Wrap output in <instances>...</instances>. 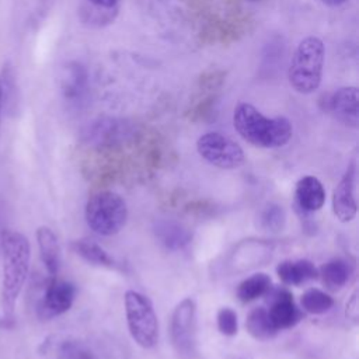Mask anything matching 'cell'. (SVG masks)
<instances>
[{"instance_id": "cell-1", "label": "cell", "mask_w": 359, "mask_h": 359, "mask_svg": "<svg viewBox=\"0 0 359 359\" xmlns=\"http://www.w3.org/2000/svg\"><path fill=\"white\" fill-rule=\"evenodd\" d=\"M0 248L3 261L0 293L3 318L11 321L17 300L28 278L31 245L22 233L4 229L0 233Z\"/></svg>"}, {"instance_id": "cell-2", "label": "cell", "mask_w": 359, "mask_h": 359, "mask_svg": "<svg viewBox=\"0 0 359 359\" xmlns=\"http://www.w3.org/2000/svg\"><path fill=\"white\" fill-rule=\"evenodd\" d=\"M233 125L244 140L261 149L282 147L289 143L293 135V126L287 118H268L248 102L236 105Z\"/></svg>"}, {"instance_id": "cell-3", "label": "cell", "mask_w": 359, "mask_h": 359, "mask_svg": "<svg viewBox=\"0 0 359 359\" xmlns=\"http://www.w3.org/2000/svg\"><path fill=\"white\" fill-rule=\"evenodd\" d=\"M325 48L320 38L306 36L296 46L287 69V79L292 88L299 94H311L323 77Z\"/></svg>"}, {"instance_id": "cell-4", "label": "cell", "mask_w": 359, "mask_h": 359, "mask_svg": "<svg viewBox=\"0 0 359 359\" xmlns=\"http://www.w3.org/2000/svg\"><path fill=\"white\" fill-rule=\"evenodd\" d=\"M88 227L100 236H112L121 231L128 219V206L121 195L112 191L93 194L84 210Z\"/></svg>"}, {"instance_id": "cell-5", "label": "cell", "mask_w": 359, "mask_h": 359, "mask_svg": "<svg viewBox=\"0 0 359 359\" xmlns=\"http://www.w3.org/2000/svg\"><path fill=\"white\" fill-rule=\"evenodd\" d=\"M125 313L133 341L144 349L153 348L158 341V321L150 299L136 290H126Z\"/></svg>"}, {"instance_id": "cell-6", "label": "cell", "mask_w": 359, "mask_h": 359, "mask_svg": "<svg viewBox=\"0 0 359 359\" xmlns=\"http://www.w3.org/2000/svg\"><path fill=\"white\" fill-rule=\"evenodd\" d=\"M171 342L182 359L196 356V304L192 297L181 300L171 316L170 323Z\"/></svg>"}, {"instance_id": "cell-7", "label": "cell", "mask_w": 359, "mask_h": 359, "mask_svg": "<svg viewBox=\"0 0 359 359\" xmlns=\"http://www.w3.org/2000/svg\"><path fill=\"white\" fill-rule=\"evenodd\" d=\"M196 150L209 164L223 170L237 168L245 158L241 146L219 132H208L199 136Z\"/></svg>"}, {"instance_id": "cell-8", "label": "cell", "mask_w": 359, "mask_h": 359, "mask_svg": "<svg viewBox=\"0 0 359 359\" xmlns=\"http://www.w3.org/2000/svg\"><path fill=\"white\" fill-rule=\"evenodd\" d=\"M264 296L269 320L278 331L292 328L303 318V311L296 306L293 294L287 289L269 286Z\"/></svg>"}, {"instance_id": "cell-9", "label": "cell", "mask_w": 359, "mask_h": 359, "mask_svg": "<svg viewBox=\"0 0 359 359\" xmlns=\"http://www.w3.org/2000/svg\"><path fill=\"white\" fill-rule=\"evenodd\" d=\"M321 108L341 123L358 128L359 123V97L355 86H346L334 93L323 95Z\"/></svg>"}, {"instance_id": "cell-10", "label": "cell", "mask_w": 359, "mask_h": 359, "mask_svg": "<svg viewBox=\"0 0 359 359\" xmlns=\"http://www.w3.org/2000/svg\"><path fill=\"white\" fill-rule=\"evenodd\" d=\"M76 297V286L67 280L52 278L46 285L43 294L36 306V314L41 320H50L66 313Z\"/></svg>"}, {"instance_id": "cell-11", "label": "cell", "mask_w": 359, "mask_h": 359, "mask_svg": "<svg viewBox=\"0 0 359 359\" xmlns=\"http://www.w3.org/2000/svg\"><path fill=\"white\" fill-rule=\"evenodd\" d=\"M355 182L356 163L352 160L332 194V210L335 217L342 223H348L356 216L358 205L355 198Z\"/></svg>"}, {"instance_id": "cell-12", "label": "cell", "mask_w": 359, "mask_h": 359, "mask_svg": "<svg viewBox=\"0 0 359 359\" xmlns=\"http://www.w3.org/2000/svg\"><path fill=\"white\" fill-rule=\"evenodd\" d=\"M129 136H130L129 125L112 118H102V119L94 121L83 132L84 142L98 147L118 144L125 139H128Z\"/></svg>"}, {"instance_id": "cell-13", "label": "cell", "mask_w": 359, "mask_h": 359, "mask_svg": "<svg viewBox=\"0 0 359 359\" xmlns=\"http://www.w3.org/2000/svg\"><path fill=\"white\" fill-rule=\"evenodd\" d=\"M88 90V72L80 62L72 60L65 65L60 76V93L66 102L79 104Z\"/></svg>"}, {"instance_id": "cell-14", "label": "cell", "mask_w": 359, "mask_h": 359, "mask_svg": "<svg viewBox=\"0 0 359 359\" xmlns=\"http://www.w3.org/2000/svg\"><path fill=\"white\" fill-rule=\"evenodd\" d=\"M324 202L325 189L318 178L306 175L299 180L294 191V206L302 217L320 210Z\"/></svg>"}, {"instance_id": "cell-15", "label": "cell", "mask_w": 359, "mask_h": 359, "mask_svg": "<svg viewBox=\"0 0 359 359\" xmlns=\"http://www.w3.org/2000/svg\"><path fill=\"white\" fill-rule=\"evenodd\" d=\"M153 231L158 243L168 251L184 250L192 240V233L184 224L171 219H158L154 222Z\"/></svg>"}, {"instance_id": "cell-16", "label": "cell", "mask_w": 359, "mask_h": 359, "mask_svg": "<svg viewBox=\"0 0 359 359\" xmlns=\"http://www.w3.org/2000/svg\"><path fill=\"white\" fill-rule=\"evenodd\" d=\"M39 254L46 272L56 278L60 268V247L56 234L48 226H39L35 231Z\"/></svg>"}, {"instance_id": "cell-17", "label": "cell", "mask_w": 359, "mask_h": 359, "mask_svg": "<svg viewBox=\"0 0 359 359\" xmlns=\"http://www.w3.org/2000/svg\"><path fill=\"white\" fill-rule=\"evenodd\" d=\"M276 273L285 285L299 286L318 276V269L309 259H286L276 266Z\"/></svg>"}, {"instance_id": "cell-18", "label": "cell", "mask_w": 359, "mask_h": 359, "mask_svg": "<svg viewBox=\"0 0 359 359\" xmlns=\"http://www.w3.org/2000/svg\"><path fill=\"white\" fill-rule=\"evenodd\" d=\"M351 273L352 266L345 258H332L323 264L318 271L323 283L331 290L341 289L349 280Z\"/></svg>"}, {"instance_id": "cell-19", "label": "cell", "mask_w": 359, "mask_h": 359, "mask_svg": "<svg viewBox=\"0 0 359 359\" xmlns=\"http://www.w3.org/2000/svg\"><path fill=\"white\" fill-rule=\"evenodd\" d=\"M70 248L73 250V252H76L79 257H81L84 261L93 265H100L107 268L115 266L114 258L100 244H97L93 240H87V238L74 240L72 241Z\"/></svg>"}, {"instance_id": "cell-20", "label": "cell", "mask_w": 359, "mask_h": 359, "mask_svg": "<svg viewBox=\"0 0 359 359\" xmlns=\"http://www.w3.org/2000/svg\"><path fill=\"white\" fill-rule=\"evenodd\" d=\"M245 328L251 337L259 341H268L279 332L271 323L266 307L252 309L247 316Z\"/></svg>"}, {"instance_id": "cell-21", "label": "cell", "mask_w": 359, "mask_h": 359, "mask_svg": "<svg viewBox=\"0 0 359 359\" xmlns=\"http://www.w3.org/2000/svg\"><path fill=\"white\" fill-rule=\"evenodd\" d=\"M0 90H1L3 109H7L8 112H15L18 107L20 93H18L14 67L10 62L3 63V69L0 72Z\"/></svg>"}, {"instance_id": "cell-22", "label": "cell", "mask_w": 359, "mask_h": 359, "mask_svg": "<svg viewBox=\"0 0 359 359\" xmlns=\"http://www.w3.org/2000/svg\"><path fill=\"white\" fill-rule=\"evenodd\" d=\"M271 286V278L264 273L258 272L251 275L250 278L244 279L237 287V297L243 303H250L266 293Z\"/></svg>"}, {"instance_id": "cell-23", "label": "cell", "mask_w": 359, "mask_h": 359, "mask_svg": "<svg viewBox=\"0 0 359 359\" xmlns=\"http://www.w3.org/2000/svg\"><path fill=\"white\" fill-rule=\"evenodd\" d=\"M286 223V213L278 203L269 202L258 213V226L265 231H280Z\"/></svg>"}, {"instance_id": "cell-24", "label": "cell", "mask_w": 359, "mask_h": 359, "mask_svg": "<svg viewBox=\"0 0 359 359\" xmlns=\"http://www.w3.org/2000/svg\"><path fill=\"white\" fill-rule=\"evenodd\" d=\"M300 304L306 313L323 314V313H327L334 306V300L328 293L320 289L311 287L302 294Z\"/></svg>"}, {"instance_id": "cell-25", "label": "cell", "mask_w": 359, "mask_h": 359, "mask_svg": "<svg viewBox=\"0 0 359 359\" xmlns=\"http://www.w3.org/2000/svg\"><path fill=\"white\" fill-rule=\"evenodd\" d=\"M80 14H81V20L84 24H88L91 27H101V25H107L114 21V18L118 14V7L102 8V7L88 4V6L83 7Z\"/></svg>"}, {"instance_id": "cell-26", "label": "cell", "mask_w": 359, "mask_h": 359, "mask_svg": "<svg viewBox=\"0 0 359 359\" xmlns=\"http://www.w3.org/2000/svg\"><path fill=\"white\" fill-rule=\"evenodd\" d=\"M57 359H98L95 353L79 339H65L57 346Z\"/></svg>"}, {"instance_id": "cell-27", "label": "cell", "mask_w": 359, "mask_h": 359, "mask_svg": "<svg viewBox=\"0 0 359 359\" xmlns=\"http://www.w3.org/2000/svg\"><path fill=\"white\" fill-rule=\"evenodd\" d=\"M216 320H217V328H219L220 334H223L226 337H233L237 334L238 320H237V314L233 309L222 307L217 311Z\"/></svg>"}, {"instance_id": "cell-28", "label": "cell", "mask_w": 359, "mask_h": 359, "mask_svg": "<svg viewBox=\"0 0 359 359\" xmlns=\"http://www.w3.org/2000/svg\"><path fill=\"white\" fill-rule=\"evenodd\" d=\"M224 76H226V73L223 70H217V69L206 70L199 77V86L203 90L215 91L222 87V84L224 81Z\"/></svg>"}, {"instance_id": "cell-29", "label": "cell", "mask_w": 359, "mask_h": 359, "mask_svg": "<svg viewBox=\"0 0 359 359\" xmlns=\"http://www.w3.org/2000/svg\"><path fill=\"white\" fill-rule=\"evenodd\" d=\"M215 101H216V97L215 95H209V97H205L203 100H201L198 104H195L194 108L189 112L191 119H201L205 115L210 114L212 107L215 105Z\"/></svg>"}, {"instance_id": "cell-30", "label": "cell", "mask_w": 359, "mask_h": 359, "mask_svg": "<svg viewBox=\"0 0 359 359\" xmlns=\"http://www.w3.org/2000/svg\"><path fill=\"white\" fill-rule=\"evenodd\" d=\"M346 317L351 320L358 318V299H356V292L351 296V300L346 303Z\"/></svg>"}, {"instance_id": "cell-31", "label": "cell", "mask_w": 359, "mask_h": 359, "mask_svg": "<svg viewBox=\"0 0 359 359\" xmlns=\"http://www.w3.org/2000/svg\"><path fill=\"white\" fill-rule=\"evenodd\" d=\"M88 4L97 6V7H102V8H112V7H118L119 0H86Z\"/></svg>"}, {"instance_id": "cell-32", "label": "cell", "mask_w": 359, "mask_h": 359, "mask_svg": "<svg viewBox=\"0 0 359 359\" xmlns=\"http://www.w3.org/2000/svg\"><path fill=\"white\" fill-rule=\"evenodd\" d=\"M346 1L348 0H321V3H324L325 6H330V7H338V6H342Z\"/></svg>"}, {"instance_id": "cell-33", "label": "cell", "mask_w": 359, "mask_h": 359, "mask_svg": "<svg viewBox=\"0 0 359 359\" xmlns=\"http://www.w3.org/2000/svg\"><path fill=\"white\" fill-rule=\"evenodd\" d=\"M1 112H3V100H1V90H0V125H1Z\"/></svg>"}, {"instance_id": "cell-34", "label": "cell", "mask_w": 359, "mask_h": 359, "mask_svg": "<svg viewBox=\"0 0 359 359\" xmlns=\"http://www.w3.org/2000/svg\"><path fill=\"white\" fill-rule=\"evenodd\" d=\"M248 1H259V0H248Z\"/></svg>"}]
</instances>
